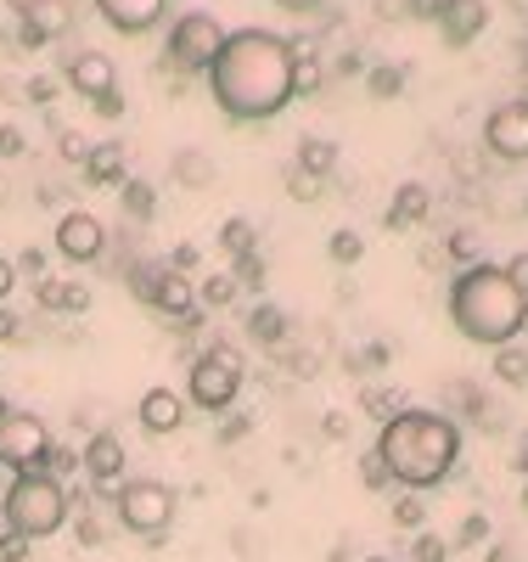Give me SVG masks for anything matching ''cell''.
I'll return each instance as SVG.
<instances>
[{
	"mask_svg": "<svg viewBox=\"0 0 528 562\" xmlns=\"http://www.w3.org/2000/svg\"><path fill=\"white\" fill-rule=\"evenodd\" d=\"M484 147L506 164H523L528 158V102H501L490 119H484Z\"/></svg>",
	"mask_w": 528,
	"mask_h": 562,
	"instance_id": "cell-9",
	"label": "cell"
},
{
	"mask_svg": "<svg viewBox=\"0 0 528 562\" xmlns=\"http://www.w3.org/2000/svg\"><path fill=\"white\" fill-rule=\"evenodd\" d=\"M366 562H394V557H366Z\"/></svg>",
	"mask_w": 528,
	"mask_h": 562,
	"instance_id": "cell-55",
	"label": "cell"
},
{
	"mask_svg": "<svg viewBox=\"0 0 528 562\" xmlns=\"http://www.w3.org/2000/svg\"><path fill=\"white\" fill-rule=\"evenodd\" d=\"M254 333H259L265 344H281V333H287V321H281V315H276L270 304H259V310H254Z\"/></svg>",
	"mask_w": 528,
	"mask_h": 562,
	"instance_id": "cell-33",
	"label": "cell"
},
{
	"mask_svg": "<svg viewBox=\"0 0 528 562\" xmlns=\"http://www.w3.org/2000/svg\"><path fill=\"white\" fill-rule=\"evenodd\" d=\"M191 265H198V248H191V243H180V248H175V265H169V270H180V276H186Z\"/></svg>",
	"mask_w": 528,
	"mask_h": 562,
	"instance_id": "cell-51",
	"label": "cell"
},
{
	"mask_svg": "<svg viewBox=\"0 0 528 562\" xmlns=\"http://www.w3.org/2000/svg\"><path fill=\"white\" fill-rule=\"evenodd\" d=\"M135 416H141V428H147L153 439H169L180 422H186V394H175V389H147Z\"/></svg>",
	"mask_w": 528,
	"mask_h": 562,
	"instance_id": "cell-15",
	"label": "cell"
},
{
	"mask_svg": "<svg viewBox=\"0 0 528 562\" xmlns=\"http://www.w3.org/2000/svg\"><path fill=\"white\" fill-rule=\"evenodd\" d=\"M236 281H254V288H259V281H265V265L254 259V254H243V259H236V270H231Z\"/></svg>",
	"mask_w": 528,
	"mask_h": 562,
	"instance_id": "cell-45",
	"label": "cell"
},
{
	"mask_svg": "<svg viewBox=\"0 0 528 562\" xmlns=\"http://www.w3.org/2000/svg\"><path fill=\"white\" fill-rule=\"evenodd\" d=\"M321 428H326L332 445H344V439H349V416H344V411H326V416H321Z\"/></svg>",
	"mask_w": 528,
	"mask_h": 562,
	"instance_id": "cell-43",
	"label": "cell"
},
{
	"mask_svg": "<svg viewBox=\"0 0 528 562\" xmlns=\"http://www.w3.org/2000/svg\"><path fill=\"white\" fill-rule=\"evenodd\" d=\"M57 97V79H34L29 85V102H52Z\"/></svg>",
	"mask_w": 528,
	"mask_h": 562,
	"instance_id": "cell-49",
	"label": "cell"
},
{
	"mask_svg": "<svg viewBox=\"0 0 528 562\" xmlns=\"http://www.w3.org/2000/svg\"><path fill=\"white\" fill-rule=\"evenodd\" d=\"M0 198H7V186H0Z\"/></svg>",
	"mask_w": 528,
	"mask_h": 562,
	"instance_id": "cell-57",
	"label": "cell"
},
{
	"mask_svg": "<svg viewBox=\"0 0 528 562\" xmlns=\"http://www.w3.org/2000/svg\"><path fill=\"white\" fill-rule=\"evenodd\" d=\"M74 467H85V461H79V450H68V445H52V456H45V473H52V479H68Z\"/></svg>",
	"mask_w": 528,
	"mask_h": 562,
	"instance_id": "cell-34",
	"label": "cell"
},
{
	"mask_svg": "<svg viewBox=\"0 0 528 562\" xmlns=\"http://www.w3.org/2000/svg\"><path fill=\"white\" fill-rule=\"evenodd\" d=\"M439 23H445L450 45H467L478 29L490 23V7H484V0H439Z\"/></svg>",
	"mask_w": 528,
	"mask_h": 562,
	"instance_id": "cell-17",
	"label": "cell"
},
{
	"mask_svg": "<svg viewBox=\"0 0 528 562\" xmlns=\"http://www.w3.org/2000/svg\"><path fill=\"white\" fill-rule=\"evenodd\" d=\"M366 90H371L377 102H382V97H400V90H405V68H400V63H377L371 79H366Z\"/></svg>",
	"mask_w": 528,
	"mask_h": 562,
	"instance_id": "cell-25",
	"label": "cell"
},
{
	"mask_svg": "<svg viewBox=\"0 0 528 562\" xmlns=\"http://www.w3.org/2000/svg\"><path fill=\"white\" fill-rule=\"evenodd\" d=\"M377 456L389 467V479L405 484L411 495L434 490L456 473L461 461V428L445 416V411H422V405H405L394 422H382L377 434Z\"/></svg>",
	"mask_w": 528,
	"mask_h": 562,
	"instance_id": "cell-2",
	"label": "cell"
},
{
	"mask_svg": "<svg viewBox=\"0 0 528 562\" xmlns=\"http://www.w3.org/2000/svg\"><path fill=\"white\" fill-rule=\"evenodd\" d=\"M164 7H169V0H96L102 23L119 29V34H147V29H158Z\"/></svg>",
	"mask_w": 528,
	"mask_h": 562,
	"instance_id": "cell-14",
	"label": "cell"
},
{
	"mask_svg": "<svg viewBox=\"0 0 528 562\" xmlns=\"http://www.w3.org/2000/svg\"><path fill=\"white\" fill-rule=\"evenodd\" d=\"M512 461H517V473H528V428H523V439H517V450H512Z\"/></svg>",
	"mask_w": 528,
	"mask_h": 562,
	"instance_id": "cell-53",
	"label": "cell"
},
{
	"mask_svg": "<svg viewBox=\"0 0 528 562\" xmlns=\"http://www.w3.org/2000/svg\"><path fill=\"white\" fill-rule=\"evenodd\" d=\"M304 175H315V180H326L332 169H338V147H332V140H321V135H304L299 140V158H293Z\"/></svg>",
	"mask_w": 528,
	"mask_h": 562,
	"instance_id": "cell-23",
	"label": "cell"
},
{
	"mask_svg": "<svg viewBox=\"0 0 528 562\" xmlns=\"http://www.w3.org/2000/svg\"><path fill=\"white\" fill-rule=\"evenodd\" d=\"M124 209L135 220H153V186L147 180H124Z\"/></svg>",
	"mask_w": 528,
	"mask_h": 562,
	"instance_id": "cell-28",
	"label": "cell"
},
{
	"mask_svg": "<svg viewBox=\"0 0 528 562\" xmlns=\"http://www.w3.org/2000/svg\"><path fill=\"white\" fill-rule=\"evenodd\" d=\"M68 484L52 479V473H18L7 484V529L23 535V540H45V535H57L68 524Z\"/></svg>",
	"mask_w": 528,
	"mask_h": 562,
	"instance_id": "cell-4",
	"label": "cell"
},
{
	"mask_svg": "<svg viewBox=\"0 0 528 562\" xmlns=\"http://www.w3.org/2000/svg\"><path fill=\"white\" fill-rule=\"evenodd\" d=\"M29 557V540L12 535V529H0V562H23Z\"/></svg>",
	"mask_w": 528,
	"mask_h": 562,
	"instance_id": "cell-40",
	"label": "cell"
},
{
	"mask_svg": "<svg viewBox=\"0 0 528 562\" xmlns=\"http://www.w3.org/2000/svg\"><path fill=\"white\" fill-rule=\"evenodd\" d=\"M281 12H293V18H315V12H326V0H276Z\"/></svg>",
	"mask_w": 528,
	"mask_h": 562,
	"instance_id": "cell-47",
	"label": "cell"
},
{
	"mask_svg": "<svg viewBox=\"0 0 528 562\" xmlns=\"http://www.w3.org/2000/svg\"><path fill=\"white\" fill-rule=\"evenodd\" d=\"M96 113H102V119H119V113H124V97L113 90V97H102V102H96Z\"/></svg>",
	"mask_w": 528,
	"mask_h": 562,
	"instance_id": "cell-52",
	"label": "cell"
},
{
	"mask_svg": "<svg viewBox=\"0 0 528 562\" xmlns=\"http://www.w3.org/2000/svg\"><path fill=\"white\" fill-rule=\"evenodd\" d=\"M394 524H400V529H422V524H427V512H422V495H411V490H405V495L394 501Z\"/></svg>",
	"mask_w": 528,
	"mask_h": 562,
	"instance_id": "cell-32",
	"label": "cell"
},
{
	"mask_svg": "<svg viewBox=\"0 0 528 562\" xmlns=\"http://www.w3.org/2000/svg\"><path fill=\"white\" fill-rule=\"evenodd\" d=\"M484 540H490V518H484V512H472V518H461L456 546H484Z\"/></svg>",
	"mask_w": 528,
	"mask_h": 562,
	"instance_id": "cell-37",
	"label": "cell"
},
{
	"mask_svg": "<svg viewBox=\"0 0 528 562\" xmlns=\"http://www.w3.org/2000/svg\"><path fill=\"white\" fill-rule=\"evenodd\" d=\"M472 248H478L472 231H456V237H450V254H456V259H472Z\"/></svg>",
	"mask_w": 528,
	"mask_h": 562,
	"instance_id": "cell-50",
	"label": "cell"
},
{
	"mask_svg": "<svg viewBox=\"0 0 528 562\" xmlns=\"http://www.w3.org/2000/svg\"><path fill=\"white\" fill-rule=\"evenodd\" d=\"M236 389H243V360H236V349H225V344H214L209 355H198V360H191V371H186V400L198 405V411H209V416L231 411L236 405Z\"/></svg>",
	"mask_w": 528,
	"mask_h": 562,
	"instance_id": "cell-5",
	"label": "cell"
},
{
	"mask_svg": "<svg viewBox=\"0 0 528 562\" xmlns=\"http://www.w3.org/2000/svg\"><path fill=\"white\" fill-rule=\"evenodd\" d=\"M74 29V0H34V7L23 12V29H18V45L23 52H34V45L57 40Z\"/></svg>",
	"mask_w": 528,
	"mask_h": 562,
	"instance_id": "cell-12",
	"label": "cell"
},
{
	"mask_svg": "<svg viewBox=\"0 0 528 562\" xmlns=\"http://www.w3.org/2000/svg\"><path fill=\"white\" fill-rule=\"evenodd\" d=\"M231 293H236V276H209V281H203V293H198V304L220 310V304H231Z\"/></svg>",
	"mask_w": 528,
	"mask_h": 562,
	"instance_id": "cell-31",
	"label": "cell"
},
{
	"mask_svg": "<svg viewBox=\"0 0 528 562\" xmlns=\"http://www.w3.org/2000/svg\"><path fill=\"white\" fill-rule=\"evenodd\" d=\"M23 153V130L18 124H0V158H18Z\"/></svg>",
	"mask_w": 528,
	"mask_h": 562,
	"instance_id": "cell-44",
	"label": "cell"
},
{
	"mask_svg": "<svg viewBox=\"0 0 528 562\" xmlns=\"http://www.w3.org/2000/svg\"><path fill=\"white\" fill-rule=\"evenodd\" d=\"M321 85H326V68H321L315 40H293V97H315Z\"/></svg>",
	"mask_w": 528,
	"mask_h": 562,
	"instance_id": "cell-20",
	"label": "cell"
},
{
	"mask_svg": "<svg viewBox=\"0 0 528 562\" xmlns=\"http://www.w3.org/2000/svg\"><path fill=\"white\" fill-rule=\"evenodd\" d=\"M427 209H434V192H427L422 180H405L394 192V203H389V214H382V225H389V231H411V225L427 220Z\"/></svg>",
	"mask_w": 528,
	"mask_h": 562,
	"instance_id": "cell-18",
	"label": "cell"
},
{
	"mask_svg": "<svg viewBox=\"0 0 528 562\" xmlns=\"http://www.w3.org/2000/svg\"><path fill=\"white\" fill-rule=\"evenodd\" d=\"M214 108L236 124H265L293 102V40L276 29H236L225 34L209 68Z\"/></svg>",
	"mask_w": 528,
	"mask_h": 562,
	"instance_id": "cell-1",
	"label": "cell"
},
{
	"mask_svg": "<svg viewBox=\"0 0 528 562\" xmlns=\"http://www.w3.org/2000/svg\"><path fill=\"white\" fill-rule=\"evenodd\" d=\"M52 428L34 416V411H12L0 405V467H12L18 473H45V456H52Z\"/></svg>",
	"mask_w": 528,
	"mask_h": 562,
	"instance_id": "cell-7",
	"label": "cell"
},
{
	"mask_svg": "<svg viewBox=\"0 0 528 562\" xmlns=\"http://www.w3.org/2000/svg\"><path fill=\"white\" fill-rule=\"evenodd\" d=\"M113 506H119V524H124L130 535H141V540H158V535L175 524V490L158 484V479H130V484L113 495Z\"/></svg>",
	"mask_w": 528,
	"mask_h": 562,
	"instance_id": "cell-8",
	"label": "cell"
},
{
	"mask_svg": "<svg viewBox=\"0 0 528 562\" xmlns=\"http://www.w3.org/2000/svg\"><path fill=\"white\" fill-rule=\"evenodd\" d=\"M102 248H108V231H102V220H96V214L68 209L57 220V254L68 265H96V259H102Z\"/></svg>",
	"mask_w": 528,
	"mask_h": 562,
	"instance_id": "cell-10",
	"label": "cell"
},
{
	"mask_svg": "<svg viewBox=\"0 0 528 562\" xmlns=\"http://www.w3.org/2000/svg\"><path fill=\"white\" fill-rule=\"evenodd\" d=\"M7 7H12V12H18V18H23V12H29V7H34V0H7Z\"/></svg>",
	"mask_w": 528,
	"mask_h": 562,
	"instance_id": "cell-54",
	"label": "cell"
},
{
	"mask_svg": "<svg viewBox=\"0 0 528 562\" xmlns=\"http://www.w3.org/2000/svg\"><path fill=\"white\" fill-rule=\"evenodd\" d=\"M495 378L506 383V389H523L528 383V349H495Z\"/></svg>",
	"mask_w": 528,
	"mask_h": 562,
	"instance_id": "cell-24",
	"label": "cell"
},
{
	"mask_svg": "<svg viewBox=\"0 0 528 562\" xmlns=\"http://www.w3.org/2000/svg\"><path fill=\"white\" fill-rule=\"evenodd\" d=\"M57 153H63L68 164H85V158H90V140H85L79 130H63V135H57Z\"/></svg>",
	"mask_w": 528,
	"mask_h": 562,
	"instance_id": "cell-38",
	"label": "cell"
},
{
	"mask_svg": "<svg viewBox=\"0 0 528 562\" xmlns=\"http://www.w3.org/2000/svg\"><path fill=\"white\" fill-rule=\"evenodd\" d=\"M12 265H18V276H34V281H45V254H40V248H23Z\"/></svg>",
	"mask_w": 528,
	"mask_h": 562,
	"instance_id": "cell-41",
	"label": "cell"
},
{
	"mask_svg": "<svg viewBox=\"0 0 528 562\" xmlns=\"http://www.w3.org/2000/svg\"><path fill=\"white\" fill-rule=\"evenodd\" d=\"M102 540H108L102 518H96V512H79V546H102Z\"/></svg>",
	"mask_w": 528,
	"mask_h": 562,
	"instance_id": "cell-39",
	"label": "cell"
},
{
	"mask_svg": "<svg viewBox=\"0 0 528 562\" xmlns=\"http://www.w3.org/2000/svg\"><path fill=\"white\" fill-rule=\"evenodd\" d=\"M450 557V546L439 540V535H416V546H411V562H445Z\"/></svg>",
	"mask_w": 528,
	"mask_h": 562,
	"instance_id": "cell-35",
	"label": "cell"
},
{
	"mask_svg": "<svg viewBox=\"0 0 528 562\" xmlns=\"http://www.w3.org/2000/svg\"><path fill=\"white\" fill-rule=\"evenodd\" d=\"M523 512H528V484H523Z\"/></svg>",
	"mask_w": 528,
	"mask_h": 562,
	"instance_id": "cell-56",
	"label": "cell"
},
{
	"mask_svg": "<svg viewBox=\"0 0 528 562\" xmlns=\"http://www.w3.org/2000/svg\"><path fill=\"white\" fill-rule=\"evenodd\" d=\"M501 270H506V276H512V288H517V293H523V299H528V254H512V259H506V265H501Z\"/></svg>",
	"mask_w": 528,
	"mask_h": 562,
	"instance_id": "cell-42",
	"label": "cell"
},
{
	"mask_svg": "<svg viewBox=\"0 0 528 562\" xmlns=\"http://www.w3.org/2000/svg\"><path fill=\"white\" fill-rule=\"evenodd\" d=\"M360 405H366L377 422H394V416L405 411V400H400L394 389H366V394H360Z\"/></svg>",
	"mask_w": 528,
	"mask_h": 562,
	"instance_id": "cell-26",
	"label": "cell"
},
{
	"mask_svg": "<svg viewBox=\"0 0 528 562\" xmlns=\"http://www.w3.org/2000/svg\"><path fill=\"white\" fill-rule=\"evenodd\" d=\"M79 169H85L90 186H124V180H130V175H124V147H119V140H102V147H90V158H85Z\"/></svg>",
	"mask_w": 528,
	"mask_h": 562,
	"instance_id": "cell-19",
	"label": "cell"
},
{
	"mask_svg": "<svg viewBox=\"0 0 528 562\" xmlns=\"http://www.w3.org/2000/svg\"><path fill=\"white\" fill-rule=\"evenodd\" d=\"M68 90H79L85 102H102V97H113L119 90V68H113V57L108 52H74V63H68Z\"/></svg>",
	"mask_w": 528,
	"mask_h": 562,
	"instance_id": "cell-11",
	"label": "cell"
},
{
	"mask_svg": "<svg viewBox=\"0 0 528 562\" xmlns=\"http://www.w3.org/2000/svg\"><path fill=\"white\" fill-rule=\"evenodd\" d=\"M450 321L467 344L506 349L528 326V299L512 288V276L501 265H467L450 281Z\"/></svg>",
	"mask_w": 528,
	"mask_h": 562,
	"instance_id": "cell-3",
	"label": "cell"
},
{
	"mask_svg": "<svg viewBox=\"0 0 528 562\" xmlns=\"http://www.w3.org/2000/svg\"><path fill=\"white\" fill-rule=\"evenodd\" d=\"M147 304H153L158 315H169V321H191V310H198V293H191V281H186L180 270H158Z\"/></svg>",
	"mask_w": 528,
	"mask_h": 562,
	"instance_id": "cell-16",
	"label": "cell"
},
{
	"mask_svg": "<svg viewBox=\"0 0 528 562\" xmlns=\"http://www.w3.org/2000/svg\"><path fill=\"white\" fill-rule=\"evenodd\" d=\"M40 304L63 310V315H85L90 310V288H85V281H52V276H45L40 281Z\"/></svg>",
	"mask_w": 528,
	"mask_h": 562,
	"instance_id": "cell-21",
	"label": "cell"
},
{
	"mask_svg": "<svg viewBox=\"0 0 528 562\" xmlns=\"http://www.w3.org/2000/svg\"><path fill=\"white\" fill-rule=\"evenodd\" d=\"M220 243H225L236 259H243V254H254V225H248V220H231V225L220 231Z\"/></svg>",
	"mask_w": 528,
	"mask_h": 562,
	"instance_id": "cell-29",
	"label": "cell"
},
{
	"mask_svg": "<svg viewBox=\"0 0 528 562\" xmlns=\"http://www.w3.org/2000/svg\"><path fill=\"white\" fill-rule=\"evenodd\" d=\"M220 45H225V29L214 12H180L169 40H164V63L175 74H209L214 57H220Z\"/></svg>",
	"mask_w": 528,
	"mask_h": 562,
	"instance_id": "cell-6",
	"label": "cell"
},
{
	"mask_svg": "<svg viewBox=\"0 0 528 562\" xmlns=\"http://www.w3.org/2000/svg\"><path fill=\"white\" fill-rule=\"evenodd\" d=\"M12 288H18V265H12V259H0V304L12 299Z\"/></svg>",
	"mask_w": 528,
	"mask_h": 562,
	"instance_id": "cell-48",
	"label": "cell"
},
{
	"mask_svg": "<svg viewBox=\"0 0 528 562\" xmlns=\"http://www.w3.org/2000/svg\"><path fill=\"white\" fill-rule=\"evenodd\" d=\"M175 180L186 186V192H203V186H214V158L203 147H180L175 153Z\"/></svg>",
	"mask_w": 528,
	"mask_h": 562,
	"instance_id": "cell-22",
	"label": "cell"
},
{
	"mask_svg": "<svg viewBox=\"0 0 528 562\" xmlns=\"http://www.w3.org/2000/svg\"><path fill=\"white\" fill-rule=\"evenodd\" d=\"M360 479H366V490H389L394 479H389V467H382V456L371 450V456H360Z\"/></svg>",
	"mask_w": 528,
	"mask_h": 562,
	"instance_id": "cell-36",
	"label": "cell"
},
{
	"mask_svg": "<svg viewBox=\"0 0 528 562\" xmlns=\"http://www.w3.org/2000/svg\"><path fill=\"white\" fill-rule=\"evenodd\" d=\"M281 186H287V198H304V203H310V198H321V180H315V175H304L299 164L281 175Z\"/></svg>",
	"mask_w": 528,
	"mask_h": 562,
	"instance_id": "cell-30",
	"label": "cell"
},
{
	"mask_svg": "<svg viewBox=\"0 0 528 562\" xmlns=\"http://www.w3.org/2000/svg\"><path fill=\"white\" fill-rule=\"evenodd\" d=\"M79 461H85V473H90V484H96V490H113V479L124 473V439H119L113 428L90 434V439H85V450H79Z\"/></svg>",
	"mask_w": 528,
	"mask_h": 562,
	"instance_id": "cell-13",
	"label": "cell"
},
{
	"mask_svg": "<svg viewBox=\"0 0 528 562\" xmlns=\"http://www.w3.org/2000/svg\"><path fill=\"white\" fill-rule=\"evenodd\" d=\"M326 254L338 259V265H360V254H366V243H360V231H332V243H326Z\"/></svg>",
	"mask_w": 528,
	"mask_h": 562,
	"instance_id": "cell-27",
	"label": "cell"
},
{
	"mask_svg": "<svg viewBox=\"0 0 528 562\" xmlns=\"http://www.w3.org/2000/svg\"><path fill=\"white\" fill-rule=\"evenodd\" d=\"M23 338V321L7 310V304H0V344H18Z\"/></svg>",
	"mask_w": 528,
	"mask_h": 562,
	"instance_id": "cell-46",
	"label": "cell"
}]
</instances>
